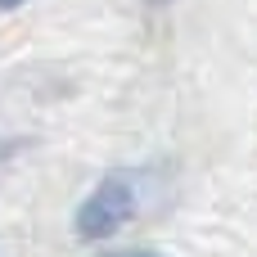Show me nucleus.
Masks as SVG:
<instances>
[{"mask_svg":"<svg viewBox=\"0 0 257 257\" xmlns=\"http://www.w3.org/2000/svg\"><path fill=\"white\" fill-rule=\"evenodd\" d=\"M136 203H140L136 181H131L126 172H108V176L81 199L72 226H77L81 239H108V235H117V230L136 217Z\"/></svg>","mask_w":257,"mask_h":257,"instance_id":"obj_1","label":"nucleus"},{"mask_svg":"<svg viewBox=\"0 0 257 257\" xmlns=\"http://www.w3.org/2000/svg\"><path fill=\"white\" fill-rule=\"evenodd\" d=\"M104 257H163V253H149V248H122V253H104Z\"/></svg>","mask_w":257,"mask_h":257,"instance_id":"obj_2","label":"nucleus"},{"mask_svg":"<svg viewBox=\"0 0 257 257\" xmlns=\"http://www.w3.org/2000/svg\"><path fill=\"white\" fill-rule=\"evenodd\" d=\"M18 5H27V0H0V9H18Z\"/></svg>","mask_w":257,"mask_h":257,"instance_id":"obj_3","label":"nucleus"},{"mask_svg":"<svg viewBox=\"0 0 257 257\" xmlns=\"http://www.w3.org/2000/svg\"><path fill=\"white\" fill-rule=\"evenodd\" d=\"M9 149H14V145H0V154H9Z\"/></svg>","mask_w":257,"mask_h":257,"instance_id":"obj_4","label":"nucleus"}]
</instances>
